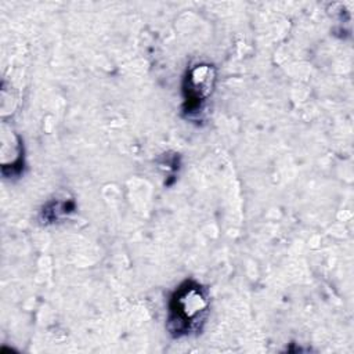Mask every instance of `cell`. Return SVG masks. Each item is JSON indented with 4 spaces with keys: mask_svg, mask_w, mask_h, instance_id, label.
<instances>
[{
    "mask_svg": "<svg viewBox=\"0 0 354 354\" xmlns=\"http://www.w3.org/2000/svg\"><path fill=\"white\" fill-rule=\"evenodd\" d=\"M207 290L195 281L183 282L169 300L167 329L173 337L189 336L199 330L209 313Z\"/></svg>",
    "mask_w": 354,
    "mask_h": 354,
    "instance_id": "6da1fadb",
    "label": "cell"
},
{
    "mask_svg": "<svg viewBox=\"0 0 354 354\" xmlns=\"http://www.w3.org/2000/svg\"><path fill=\"white\" fill-rule=\"evenodd\" d=\"M216 86V69L210 64H196L189 68L183 82L185 111L195 112L212 95Z\"/></svg>",
    "mask_w": 354,
    "mask_h": 354,
    "instance_id": "7a4b0ae2",
    "label": "cell"
}]
</instances>
